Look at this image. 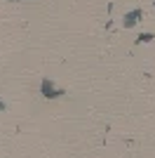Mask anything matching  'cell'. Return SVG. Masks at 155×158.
I'll use <instances>...</instances> for the list:
<instances>
[{
  "mask_svg": "<svg viewBox=\"0 0 155 158\" xmlns=\"http://www.w3.org/2000/svg\"><path fill=\"white\" fill-rule=\"evenodd\" d=\"M40 94L45 99H57V97H64L66 90H57L54 87V83H52L50 78H42V85H40Z\"/></svg>",
  "mask_w": 155,
  "mask_h": 158,
  "instance_id": "cell-1",
  "label": "cell"
},
{
  "mask_svg": "<svg viewBox=\"0 0 155 158\" xmlns=\"http://www.w3.org/2000/svg\"><path fill=\"white\" fill-rule=\"evenodd\" d=\"M141 19V10H132L129 14H125V19H122V26L125 28H132L136 24V21Z\"/></svg>",
  "mask_w": 155,
  "mask_h": 158,
  "instance_id": "cell-2",
  "label": "cell"
},
{
  "mask_svg": "<svg viewBox=\"0 0 155 158\" xmlns=\"http://www.w3.org/2000/svg\"><path fill=\"white\" fill-rule=\"evenodd\" d=\"M153 38H155L153 33H141V35L136 38V45H139V43H150V40H153Z\"/></svg>",
  "mask_w": 155,
  "mask_h": 158,
  "instance_id": "cell-3",
  "label": "cell"
},
{
  "mask_svg": "<svg viewBox=\"0 0 155 158\" xmlns=\"http://www.w3.org/2000/svg\"><path fill=\"white\" fill-rule=\"evenodd\" d=\"M5 109H7V104L2 102V99H0V111H5Z\"/></svg>",
  "mask_w": 155,
  "mask_h": 158,
  "instance_id": "cell-4",
  "label": "cell"
}]
</instances>
